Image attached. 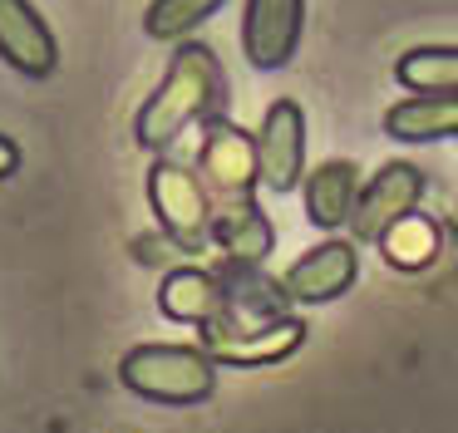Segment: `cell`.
I'll list each match as a JSON object with an SVG mask.
<instances>
[{"label":"cell","mask_w":458,"mask_h":433,"mask_svg":"<svg viewBox=\"0 0 458 433\" xmlns=\"http://www.w3.org/2000/svg\"><path fill=\"white\" fill-rule=\"evenodd\" d=\"M227 69L202 39H178L168 59V74L158 79L133 118V138L148 153H168L188 128H202L227 114Z\"/></svg>","instance_id":"obj_1"},{"label":"cell","mask_w":458,"mask_h":433,"mask_svg":"<svg viewBox=\"0 0 458 433\" xmlns=\"http://www.w3.org/2000/svg\"><path fill=\"white\" fill-rule=\"evenodd\" d=\"M119 379L153 403H198L217 389V360L202 344H139L123 354Z\"/></svg>","instance_id":"obj_2"},{"label":"cell","mask_w":458,"mask_h":433,"mask_svg":"<svg viewBox=\"0 0 458 433\" xmlns=\"http://www.w3.org/2000/svg\"><path fill=\"white\" fill-rule=\"evenodd\" d=\"M148 202H153V216H158L163 236L178 242L182 251H208L212 246V202L202 192L198 173L178 157H153L148 167Z\"/></svg>","instance_id":"obj_3"},{"label":"cell","mask_w":458,"mask_h":433,"mask_svg":"<svg viewBox=\"0 0 458 433\" xmlns=\"http://www.w3.org/2000/svg\"><path fill=\"white\" fill-rule=\"evenodd\" d=\"M198 183L208 192L212 207L251 202L257 197V138L242 123H232L227 114L202 123V148H198Z\"/></svg>","instance_id":"obj_4"},{"label":"cell","mask_w":458,"mask_h":433,"mask_svg":"<svg viewBox=\"0 0 458 433\" xmlns=\"http://www.w3.org/2000/svg\"><path fill=\"white\" fill-rule=\"evenodd\" d=\"M424 192H428L424 167H414V163H385L365 187H360L355 212H350V222H345L350 236H355V246H375L379 232H385L389 222H399L404 212H414V207L424 202Z\"/></svg>","instance_id":"obj_5"},{"label":"cell","mask_w":458,"mask_h":433,"mask_svg":"<svg viewBox=\"0 0 458 433\" xmlns=\"http://www.w3.org/2000/svg\"><path fill=\"white\" fill-rule=\"evenodd\" d=\"M257 183L267 192H291L306 177V114L296 98H276L261 114L257 133Z\"/></svg>","instance_id":"obj_6"},{"label":"cell","mask_w":458,"mask_h":433,"mask_svg":"<svg viewBox=\"0 0 458 433\" xmlns=\"http://www.w3.org/2000/svg\"><path fill=\"white\" fill-rule=\"evenodd\" d=\"M306 30V0H247L242 5V59L251 69H286Z\"/></svg>","instance_id":"obj_7"},{"label":"cell","mask_w":458,"mask_h":433,"mask_svg":"<svg viewBox=\"0 0 458 433\" xmlns=\"http://www.w3.org/2000/svg\"><path fill=\"white\" fill-rule=\"evenodd\" d=\"M355 281H360L355 242H320V246H310L306 256H296V261L286 266L281 291H286V301H296V305H326V301H340Z\"/></svg>","instance_id":"obj_8"},{"label":"cell","mask_w":458,"mask_h":433,"mask_svg":"<svg viewBox=\"0 0 458 433\" xmlns=\"http://www.w3.org/2000/svg\"><path fill=\"white\" fill-rule=\"evenodd\" d=\"M0 59L25 79H50L60 64L55 30L30 0H0Z\"/></svg>","instance_id":"obj_9"},{"label":"cell","mask_w":458,"mask_h":433,"mask_svg":"<svg viewBox=\"0 0 458 433\" xmlns=\"http://www.w3.org/2000/svg\"><path fill=\"white\" fill-rule=\"evenodd\" d=\"M301 340H306V325L296 315H281L257 330H202V350L217 364H276L296 354Z\"/></svg>","instance_id":"obj_10"},{"label":"cell","mask_w":458,"mask_h":433,"mask_svg":"<svg viewBox=\"0 0 458 433\" xmlns=\"http://www.w3.org/2000/svg\"><path fill=\"white\" fill-rule=\"evenodd\" d=\"M212 246L222 251V261L237 266H261L276 246V232H271L267 212L251 202H232V207H212Z\"/></svg>","instance_id":"obj_11"},{"label":"cell","mask_w":458,"mask_h":433,"mask_svg":"<svg viewBox=\"0 0 458 433\" xmlns=\"http://www.w3.org/2000/svg\"><path fill=\"white\" fill-rule=\"evenodd\" d=\"M301 187H306V216L316 226H326V232H335V226H345L350 212H355L360 167L350 163V157H326V163H316L301 177Z\"/></svg>","instance_id":"obj_12"},{"label":"cell","mask_w":458,"mask_h":433,"mask_svg":"<svg viewBox=\"0 0 458 433\" xmlns=\"http://www.w3.org/2000/svg\"><path fill=\"white\" fill-rule=\"evenodd\" d=\"M385 133L399 143L458 138V94H409L385 114Z\"/></svg>","instance_id":"obj_13"},{"label":"cell","mask_w":458,"mask_h":433,"mask_svg":"<svg viewBox=\"0 0 458 433\" xmlns=\"http://www.w3.org/2000/svg\"><path fill=\"white\" fill-rule=\"evenodd\" d=\"M158 305L168 320L182 325H208L212 315L222 310V281L212 271H198V266H178V271L163 276Z\"/></svg>","instance_id":"obj_14"},{"label":"cell","mask_w":458,"mask_h":433,"mask_svg":"<svg viewBox=\"0 0 458 433\" xmlns=\"http://www.w3.org/2000/svg\"><path fill=\"white\" fill-rule=\"evenodd\" d=\"M375 246L385 251V261L394 266V271H424V266H434L438 251H444V232H438L434 216H424L414 207V212H404L399 222H389Z\"/></svg>","instance_id":"obj_15"},{"label":"cell","mask_w":458,"mask_h":433,"mask_svg":"<svg viewBox=\"0 0 458 433\" xmlns=\"http://www.w3.org/2000/svg\"><path fill=\"white\" fill-rule=\"evenodd\" d=\"M394 79L409 94H458V45H419L394 59Z\"/></svg>","instance_id":"obj_16"},{"label":"cell","mask_w":458,"mask_h":433,"mask_svg":"<svg viewBox=\"0 0 458 433\" xmlns=\"http://www.w3.org/2000/svg\"><path fill=\"white\" fill-rule=\"evenodd\" d=\"M227 0H148L143 10V30L148 39H163V45H178V39H192V30L202 20H212Z\"/></svg>","instance_id":"obj_17"},{"label":"cell","mask_w":458,"mask_h":433,"mask_svg":"<svg viewBox=\"0 0 458 433\" xmlns=\"http://www.w3.org/2000/svg\"><path fill=\"white\" fill-rule=\"evenodd\" d=\"M15 167H21V148H15V138L0 133V177H11Z\"/></svg>","instance_id":"obj_18"}]
</instances>
